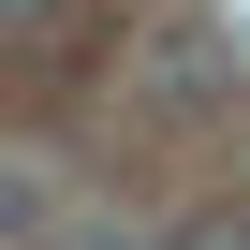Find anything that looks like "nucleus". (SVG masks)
Listing matches in <instances>:
<instances>
[{"label":"nucleus","mask_w":250,"mask_h":250,"mask_svg":"<svg viewBox=\"0 0 250 250\" xmlns=\"http://www.w3.org/2000/svg\"><path fill=\"white\" fill-rule=\"evenodd\" d=\"M191 250H250V235H235V221H206V235H191Z\"/></svg>","instance_id":"nucleus-1"},{"label":"nucleus","mask_w":250,"mask_h":250,"mask_svg":"<svg viewBox=\"0 0 250 250\" xmlns=\"http://www.w3.org/2000/svg\"><path fill=\"white\" fill-rule=\"evenodd\" d=\"M88 250H133V235H88Z\"/></svg>","instance_id":"nucleus-2"},{"label":"nucleus","mask_w":250,"mask_h":250,"mask_svg":"<svg viewBox=\"0 0 250 250\" xmlns=\"http://www.w3.org/2000/svg\"><path fill=\"white\" fill-rule=\"evenodd\" d=\"M15 15H44V0H15Z\"/></svg>","instance_id":"nucleus-3"}]
</instances>
